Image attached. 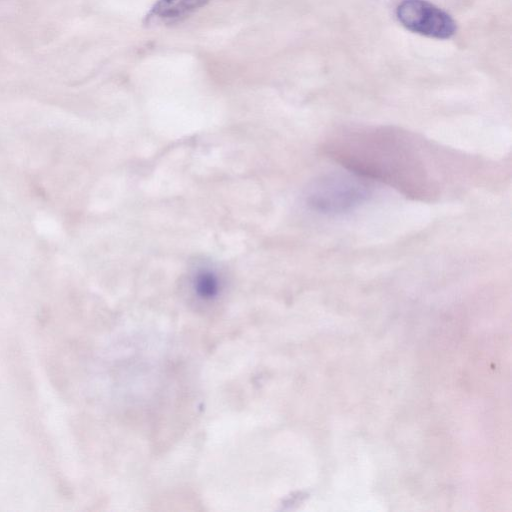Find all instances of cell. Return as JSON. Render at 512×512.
I'll return each mask as SVG.
<instances>
[{"label":"cell","instance_id":"cell-5","mask_svg":"<svg viewBox=\"0 0 512 512\" xmlns=\"http://www.w3.org/2000/svg\"><path fill=\"white\" fill-rule=\"evenodd\" d=\"M192 286L198 297L205 300L215 298L221 288V279L215 269L200 266L193 273Z\"/></svg>","mask_w":512,"mask_h":512},{"label":"cell","instance_id":"cell-3","mask_svg":"<svg viewBox=\"0 0 512 512\" xmlns=\"http://www.w3.org/2000/svg\"><path fill=\"white\" fill-rule=\"evenodd\" d=\"M396 16L407 30L430 38L449 39L457 31L454 19L426 0H403Z\"/></svg>","mask_w":512,"mask_h":512},{"label":"cell","instance_id":"cell-4","mask_svg":"<svg viewBox=\"0 0 512 512\" xmlns=\"http://www.w3.org/2000/svg\"><path fill=\"white\" fill-rule=\"evenodd\" d=\"M211 0H158L146 16V23L171 25L182 22Z\"/></svg>","mask_w":512,"mask_h":512},{"label":"cell","instance_id":"cell-1","mask_svg":"<svg viewBox=\"0 0 512 512\" xmlns=\"http://www.w3.org/2000/svg\"><path fill=\"white\" fill-rule=\"evenodd\" d=\"M323 149L345 169L423 202L439 199L454 173L453 155L394 126L337 128L326 137Z\"/></svg>","mask_w":512,"mask_h":512},{"label":"cell","instance_id":"cell-2","mask_svg":"<svg viewBox=\"0 0 512 512\" xmlns=\"http://www.w3.org/2000/svg\"><path fill=\"white\" fill-rule=\"evenodd\" d=\"M371 180L345 169L321 175L305 189L304 201L313 212L335 216L351 212L372 196Z\"/></svg>","mask_w":512,"mask_h":512}]
</instances>
